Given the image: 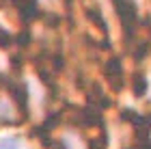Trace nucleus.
Wrapping results in <instances>:
<instances>
[{"label": "nucleus", "instance_id": "10", "mask_svg": "<svg viewBox=\"0 0 151 149\" xmlns=\"http://www.w3.org/2000/svg\"><path fill=\"white\" fill-rule=\"evenodd\" d=\"M52 65H54V69H63V67H65V56H63V54H60V52H54L52 54Z\"/></svg>", "mask_w": 151, "mask_h": 149}, {"label": "nucleus", "instance_id": "6", "mask_svg": "<svg viewBox=\"0 0 151 149\" xmlns=\"http://www.w3.org/2000/svg\"><path fill=\"white\" fill-rule=\"evenodd\" d=\"M149 89V84H147V78L142 76V73H136V76L132 78V91H134V95L136 97H142L147 93Z\"/></svg>", "mask_w": 151, "mask_h": 149}, {"label": "nucleus", "instance_id": "3", "mask_svg": "<svg viewBox=\"0 0 151 149\" xmlns=\"http://www.w3.org/2000/svg\"><path fill=\"white\" fill-rule=\"evenodd\" d=\"M6 86H9V93H11L13 101L17 104L22 117L28 119V89H26V84H22V82H17V84L11 82V84H9V82H6Z\"/></svg>", "mask_w": 151, "mask_h": 149}, {"label": "nucleus", "instance_id": "5", "mask_svg": "<svg viewBox=\"0 0 151 149\" xmlns=\"http://www.w3.org/2000/svg\"><path fill=\"white\" fill-rule=\"evenodd\" d=\"M86 17L91 19V22H95L97 24V28L104 32H108V26H106V19H104V15H101V9L99 6H93V9H86Z\"/></svg>", "mask_w": 151, "mask_h": 149}, {"label": "nucleus", "instance_id": "7", "mask_svg": "<svg viewBox=\"0 0 151 149\" xmlns=\"http://www.w3.org/2000/svg\"><path fill=\"white\" fill-rule=\"evenodd\" d=\"M132 45H136V48L132 50V54H134V60H140L149 54V50H151V45H149V41H138V43H132Z\"/></svg>", "mask_w": 151, "mask_h": 149}, {"label": "nucleus", "instance_id": "4", "mask_svg": "<svg viewBox=\"0 0 151 149\" xmlns=\"http://www.w3.org/2000/svg\"><path fill=\"white\" fill-rule=\"evenodd\" d=\"M60 119H63V112H52L50 117L45 119V123H41V125L37 127V130H35V136H41V134L45 136V134L50 132L56 123H60Z\"/></svg>", "mask_w": 151, "mask_h": 149}, {"label": "nucleus", "instance_id": "9", "mask_svg": "<svg viewBox=\"0 0 151 149\" xmlns=\"http://www.w3.org/2000/svg\"><path fill=\"white\" fill-rule=\"evenodd\" d=\"M28 41H30V32L26 30V28H22V32H19L17 37H13V43H17V45H28Z\"/></svg>", "mask_w": 151, "mask_h": 149}, {"label": "nucleus", "instance_id": "1", "mask_svg": "<svg viewBox=\"0 0 151 149\" xmlns=\"http://www.w3.org/2000/svg\"><path fill=\"white\" fill-rule=\"evenodd\" d=\"M114 9H116V15L121 19V26H123V39H125V45L129 50V41H134V28H136V2L134 0H112Z\"/></svg>", "mask_w": 151, "mask_h": 149}, {"label": "nucleus", "instance_id": "11", "mask_svg": "<svg viewBox=\"0 0 151 149\" xmlns=\"http://www.w3.org/2000/svg\"><path fill=\"white\" fill-rule=\"evenodd\" d=\"M0 149H17V140L15 138H6L0 143Z\"/></svg>", "mask_w": 151, "mask_h": 149}, {"label": "nucleus", "instance_id": "12", "mask_svg": "<svg viewBox=\"0 0 151 149\" xmlns=\"http://www.w3.org/2000/svg\"><path fill=\"white\" fill-rule=\"evenodd\" d=\"M11 65L15 67V69H19V65H22V56H13V60H11Z\"/></svg>", "mask_w": 151, "mask_h": 149}, {"label": "nucleus", "instance_id": "8", "mask_svg": "<svg viewBox=\"0 0 151 149\" xmlns=\"http://www.w3.org/2000/svg\"><path fill=\"white\" fill-rule=\"evenodd\" d=\"M11 45H13V37H11L4 28H0V48H2V50H9Z\"/></svg>", "mask_w": 151, "mask_h": 149}, {"label": "nucleus", "instance_id": "2", "mask_svg": "<svg viewBox=\"0 0 151 149\" xmlns=\"http://www.w3.org/2000/svg\"><path fill=\"white\" fill-rule=\"evenodd\" d=\"M104 76L108 78V82L112 84V89L119 93L123 89V63H121V58L119 56H112V58H108V63L104 65Z\"/></svg>", "mask_w": 151, "mask_h": 149}]
</instances>
